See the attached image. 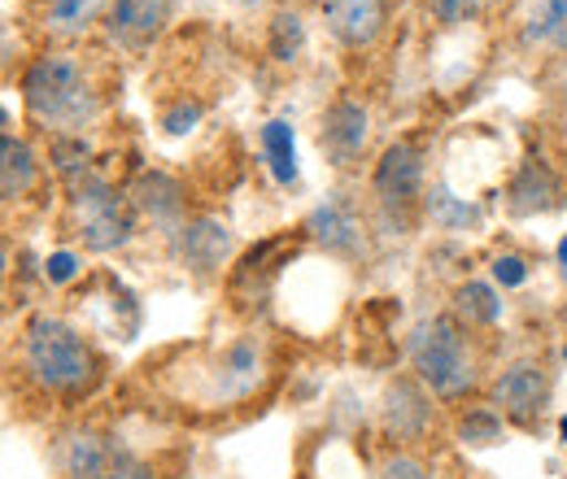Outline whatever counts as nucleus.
<instances>
[{
	"label": "nucleus",
	"mask_w": 567,
	"mask_h": 479,
	"mask_svg": "<svg viewBox=\"0 0 567 479\" xmlns=\"http://www.w3.org/2000/svg\"><path fill=\"white\" fill-rule=\"evenodd\" d=\"M454 314H458L467 327H494L497 319H502V301H497V292L485 279H467V283H458V292H454Z\"/></svg>",
	"instance_id": "6ab92c4d"
},
{
	"label": "nucleus",
	"mask_w": 567,
	"mask_h": 479,
	"mask_svg": "<svg viewBox=\"0 0 567 479\" xmlns=\"http://www.w3.org/2000/svg\"><path fill=\"white\" fill-rule=\"evenodd\" d=\"M262 153H267V166L276 175V184H297V139H292V127L288 123H267L262 127Z\"/></svg>",
	"instance_id": "412c9836"
},
{
	"label": "nucleus",
	"mask_w": 567,
	"mask_h": 479,
	"mask_svg": "<svg viewBox=\"0 0 567 479\" xmlns=\"http://www.w3.org/2000/svg\"><path fill=\"white\" fill-rule=\"evenodd\" d=\"M432 214H436V222H441V227H450V231H458V227H467V222H476V218H481V209L467 206V201H458V197H450L445 188H436V192H432Z\"/></svg>",
	"instance_id": "b1692460"
},
{
	"label": "nucleus",
	"mask_w": 567,
	"mask_h": 479,
	"mask_svg": "<svg viewBox=\"0 0 567 479\" xmlns=\"http://www.w3.org/2000/svg\"><path fill=\"white\" fill-rule=\"evenodd\" d=\"M371 192H375L380 209L406 214L420 201V192H424V153L415 144H406V139L389 144L380 153L375 170H371Z\"/></svg>",
	"instance_id": "423d86ee"
},
{
	"label": "nucleus",
	"mask_w": 567,
	"mask_h": 479,
	"mask_svg": "<svg viewBox=\"0 0 567 479\" xmlns=\"http://www.w3.org/2000/svg\"><path fill=\"white\" fill-rule=\"evenodd\" d=\"M524 40L542 49L567 44V0H528L524 4Z\"/></svg>",
	"instance_id": "f3484780"
},
{
	"label": "nucleus",
	"mask_w": 567,
	"mask_h": 479,
	"mask_svg": "<svg viewBox=\"0 0 567 479\" xmlns=\"http://www.w3.org/2000/svg\"><path fill=\"white\" fill-rule=\"evenodd\" d=\"M171 4L175 0H114L110 4V35H114V44H123V49H144L148 40H157L162 35V27H166V18H171Z\"/></svg>",
	"instance_id": "9d476101"
},
{
	"label": "nucleus",
	"mask_w": 567,
	"mask_h": 479,
	"mask_svg": "<svg viewBox=\"0 0 567 479\" xmlns=\"http://www.w3.org/2000/svg\"><path fill=\"white\" fill-rule=\"evenodd\" d=\"M301 44H306L301 18L297 13H276V22H271V58L276 62H292L301 53Z\"/></svg>",
	"instance_id": "5701e85b"
},
{
	"label": "nucleus",
	"mask_w": 567,
	"mask_h": 479,
	"mask_svg": "<svg viewBox=\"0 0 567 479\" xmlns=\"http://www.w3.org/2000/svg\"><path fill=\"white\" fill-rule=\"evenodd\" d=\"M494 279L506 288H519L528 279V262L519 253H502V258H494Z\"/></svg>",
	"instance_id": "bb28decb"
},
{
	"label": "nucleus",
	"mask_w": 567,
	"mask_h": 479,
	"mask_svg": "<svg viewBox=\"0 0 567 479\" xmlns=\"http://www.w3.org/2000/svg\"><path fill=\"white\" fill-rule=\"evenodd\" d=\"M105 4H114V0H49L44 27L58 31V35H83L101 18Z\"/></svg>",
	"instance_id": "aec40b11"
},
{
	"label": "nucleus",
	"mask_w": 567,
	"mask_h": 479,
	"mask_svg": "<svg viewBox=\"0 0 567 479\" xmlns=\"http://www.w3.org/2000/svg\"><path fill=\"white\" fill-rule=\"evenodd\" d=\"M4 262H9V253H4V240H0V271H4Z\"/></svg>",
	"instance_id": "473e14b6"
},
{
	"label": "nucleus",
	"mask_w": 567,
	"mask_h": 479,
	"mask_svg": "<svg viewBox=\"0 0 567 479\" xmlns=\"http://www.w3.org/2000/svg\"><path fill=\"white\" fill-rule=\"evenodd\" d=\"M258 379H262V353H258V344L245 336V341L227 344V353L218 357L214 397L218 402H240V397H249L258 388Z\"/></svg>",
	"instance_id": "f8f14e48"
},
{
	"label": "nucleus",
	"mask_w": 567,
	"mask_h": 479,
	"mask_svg": "<svg viewBox=\"0 0 567 479\" xmlns=\"http://www.w3.org/2000/svg\"><path fill=\"white\" fill-rule=\"evenodd\" d=\"M197 118H202V105H175V110L162 118V127H166V136H184V132L197 127Z\"/></svg>",
	"instance_id": "c85d7f7f"
},
{
	"label": "nucleus",
	"mask_w": 567,
	"mask_h": 479,
	"mask_svg": "<svg viewBox=\"0 0 567 479\" xmlns=\"http://www.w3.org/2000/svg\"><path fill=\"white\" fill-rule=\"evenodd\" d=\"M136 209H144L153 222H175L179 214H184V192H179V184L171 179V175H162V170H153V175H141V184H136Z\"/></svg>",
	"instance_id": "a211bd4d"
},
{
	"label": "nucleus",
	"mask_w": 567,
	"mask_h": 479,
	"mask_svg": "<svg viewBox=\"0 0 567 479\" xmlns=\"http://www.w3.org/2000/svg\"><path fill=\"white\" fill-rule=\"evenodd\" d=\"M62 471L71 479H153L144 462L101 431H74L62 445Z\"/></svg>",
	"instance_id": "39448f33"
},
{
	"label": "nucleus",
	"mask_w": 567,
	"mask_h": 479,
	"mask_svg": "<svg viewBox=\"0 0 567 479\" xmlns=\"http://www.w3.org/2000/svg\"><path fill=\"white\" fill-rule=\"evenodd\" d=\"M458 440L463 445H472V449H489L502 440V414L497 410H485V406H472V410L458 414Z\"/></svg>",
	"instance_id": "4be33fe9"
},
{
	"label": "nucleus",
	"mask_w": 567,
	"mask_h": 479,
	"mask_svg": "<svg viewBox=\"0 0 567 479\" xmlns=\"http://www.w3.org/2000/svg\"><path fill=\"white\" fill-rule=\"evenodd\" d=\"M555 197H559L555 170H550L546 162H524V166L515 170V179H511L506 206H511V214H542V209L555 206Z\"/></svg>",
	"instance_id": "4468645a"
},
{
	"label": "nucleus",
	"mask_w": 567,
	"mask_h": 479,
	"mask_svg": "<svg viewBox=\"0 0 567 479\" xmlns=\"http://www.w3.org/2000/svg\"><path fill=\"white\" fill-rule=\"evenodd\" d=\"M432 423V397L420 379H393L384 393V431L393 440H420Z\"/></svg>",
	"instance_id": "1a4fd4ad"
},
{
	"label": "nucleus",
	"mask_w": 567,
	"mask_h": 479,
	"mask_svg": "<svg viewBox=\"0 0 567 479\" xmlns=\"http://www.w3.org/2000/svg\"><path fill=\"white\" fill-rule=\"evenodd\" d=\"M564 148H567V127H564Z\"/></svg>",
	"instance_id": "72a5a7b5"
},
{
	"label": "nucleus",
	"mask_w": 567,
	"mask_h": 479,
	"mask_svg": "<svg viewBox=\"0 0 567 479\" xmlns=\"http://www.w3.org/2000/svg\"><path fill=\"white\" fill-rule=\"evenodd\" d=\"M53 162H58V170L79 175V170L87 166V144H83V136H58L53 139Z\"/></svg>",
	"instance_id": "a878e982"
},
{
	"label": "nucleus",
	"mask_w": 567,
	"mask_h": 479,
	"mask_svg": "<svg viewBox=\"0 0 567 479\" xmlns=\"http://www.w3.org/2000/svg\"><path fill=\"white\" fill-rule=\"evenodd\" d=\"M380 479H427V467L420 458H411V454H393L384 462V476Z\"/></svg>",
	"instance_id": "cd10ccee"
},
{
	"label": "nucleus",
	"mask_w": 567,
	"mask_h": 479,
	"mask_svg": "<svg viewBox=\"0 0 567 479\" xmlns=\"http://www.w3.org/2000/svg\"><path fill=\"white\" fill-rule=\"evenodd\" d=\"M4 127H9V110L0 105V136H4Z\"/></svg>",
	"instance_id": "2f4dec72"
},
{
	"label": "nucleus",
	"mask_w": 567,
	"mask_h": 479,
	"mask_svg": "<svg viewBox=\"0 0 567 479\" xmlns=\"http://www.w3.org/2000/svg\"><path fill=\"white\" fill-rule=\"evenodd\" d=\"M306 231H310V240H319V244L332 249V253H358V244H362L358 218L346 206H337V201L315 209L310 222H306Z\"/></svg>",
	"instance_id": "dca6fc26"
},
{
	"label": "nucleus",
	"mask_w": 567,
	"mask_h": 479,
	"mask_svg": "<svg viewBox=\"0 0 567 479\" xmlns=\"http://www.w3.org/2000/svg\"><path fill=\"white\" fill-rule=\"evenodd\" d=\"M367 132H371V118L358 101H337L328 114H323V153L332 157V166H350L358 153L367 148Z\"/></svg>",
	"instance_id": "9b49d317"
},
{
	"label": "nucleus",
	"mask_w": 567,
	"mask_h": 479,
	"mask_svg": "<svg viewBox=\"0 0 567 479\" xmlns=\"http://www.w3.org/2000/svg\"><path fill=\"white\" fill-rule=\"evenodd\" d=\"M494 406L511 423H533L550 406V379L537 362H511L494 379Z\"/></svg>",
	"instance_id": "0eeeda50"
},
{
	"label": "nucleus",
	"mask_w": 567,
	"mask_h": 479,
	"mask_svg": "<svg viewBox=\"0 0 567 479\" xmlns=\"http://www.w3.org/2000/svg\"><path fill=\"white\" fill-rule=\"evenodd\" d=\"M27 371L49 393L83 397L101 379V357L71 323H62L53 314H40V319L27 323Z\"/></svg>",
	"instance_id": "f03ea898"
},
{
	"label": "nucleus",
	"mask_w": 567,
	"mask_h": 479,
	"mask_svg": "<svg viewBox=\"0 0 567 479\" xmlns=\"http://www.w3.org/2000/svg\"><path fill=\"white\" fill-rule=\"evenodd\" d=\"M411 366L420 375L432 397L441 402H458L476 388V353H472V336L458 319L450 314H436V319H424L415 332H411Z\"/></svg>",
	"instance_id": "7ed1b4c3"
},
{
	"label": "nucleus",
	"mask_w": 567,
	"mask_h": 479,
	"mask_svg": "<svg viewBox=\"0 0 567 479\" xmlns=\"http://www.w3.org/2000/svg\"><path fill=\"white\" fill-rule=\"evenodd\" d=\"M564 357H567V344H564Z\"/></svg>",
	"instance_id": "f704fd0d"
},
{
	"label": "nucleus",
	"mask_w": 567,
	"mask_h": 479,
	"mask_svg": "<svg viewBox=\"0 0 567 479\" xmlns=\"http://www.w3.org/2000/svg\"><path fill=\"white\" fill-rule=\"evenodd\" d=\"M323 22L346 49H367L389 27V0H323Z\"/></svg>",
	"instance_id": "6e6552de"
},
{
	"label": "nucleus",
	"mask_w": 567,
	"mask_h": 479,
	"mask_svg": "<svg viewBox=\"0 0 567 479\" xmlns=\"http://www.w3.org/2000/svg\"><path fill=\"white\" fill-rule=\"evenodd\" d=\"M40 179V162L35 148L27 139L0 136V201H18L35 188Z\"/></svg>",
	"instance_id": "2eb2a0df"
},
{
	"label": "nucleus",
	"mask_w": 567,
	"mask_h": 479,
	"mask_svg": "<svg viewBox=\"0 0 567 479\" xmlns=\"http://www.w3.org/2000/svg\"><path fill=\"white\" fill-rule=\"evenodd\" d=\"M481 4H485V0H427L432 18H436L441 27H463V22H472V18L481 13Z\"/></svg>",
	"instance_id": "393cba45"
},
{
	"label": "nucleus",
	"mask_w": 567,
	"mask_h": 479,
	"mask_svg": "<svg viewBox=\"0 0 567 479\" xmlns=\"http://www.w3.org/2000/svg\"><path fill=\"white\" fill-rule=\"evenodd\" d=\"M22 101H27L35 123H44V127H53L62 136L83 132L101 110L87 74H83V66L74 62L71 53L35 58L22 74Z\"/></svg>",
	"instance_id": "f257e3e1"
},
{
	"label": "nucleus",
	"mask_w": 567,
	"mask_h": 479,
	"mask_svg": "<svg viewBox=\"0 0 567 479\" xmlns=\"http://www.w3.org/2000/svg\"><path fill=\"white\" fill-rule=\"evenodd\" d=\"M559 271H564V279H567V236L559 240Z\"/></svg>",
	"instance_id": "7c9ffc66"
},
{
	"label": "nucleus",
	"mask_w": 567,
	"mask_h": 479,
	"mask_svg": "<svg viewBox=\"0 0 567 479\" xmlns=\"http://www.w3.org/2000/svg\"><path fill=\"white\" fill-rule=\"evenodd\" d=\"M79 271H83V267H79V258H74V253H66V249H62V253H53V258L44 262V274H49V283H71Z\"/></svg>",
	"instance_id": "c756f323"
},
{
	"label": "nucleus",
	"mask_w": 567,
	"mask_h": 479,
	"mask_svg": "<svg viewBox=\"0 0 567 479\" xmlns=\"http://www.w3.org/2000/svg\"><path fill=\"white\" fill-rule=\"evenodd\" d=\"M74 218H79V236L92 253H114L132 240L136 231V214L123 201V192H114L105 179L96 175H79L74 179Z\"/></svg>",
	"instance_id": "20e7f679"
},
{
	"label": "nucleus",
	"mask_w": 567,
	"mask_h": 479,
	"mask_svg": "<svg viewBox=\"0 0 567 479\" xmlns=\"http://www.w3.org/2000/svg\"><path fill=\"white\" fill-rule=\"evenodd\" d=\"M179 253H184V262H188L193 271L210 274V271H218V267L227 262V253H231V231H227L218 218H197V222H188V227L179 231Z\"/></svg>",
	"instance_id": "ddd939ff"
}]
</instances>
